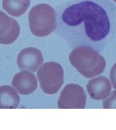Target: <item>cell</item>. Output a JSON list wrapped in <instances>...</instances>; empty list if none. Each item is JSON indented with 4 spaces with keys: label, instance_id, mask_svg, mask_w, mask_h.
I'll return each mask as SVG.
<instances>
[{
    "label": "cell",
    "instance_id": "1",
    "mask_svg": "<svg viewBox=\"0 0 116 130\" xmlns=\"http://www.w3.org/2000/svg\"><path fill=\"white\" fill-rule=\"evenodd\" d=\"M56 28L71 40L102 45L116 23V7L110 0H69L55 7Z\"/></svg>",
    "mask_w": 116,
    "mask_h": 130
},
{
    "label": "cell",
    "instance_id": "2",
    "mask_svg": "<svg viewBox=\"0 0 116 130\" xmlns=\"http://www.w3.org/2000/svg\"><path fill=\"white\" fill-rule=\"evenodd\" d=\"M70 62L79 73L87 78L101 74L106 67L105 58L93 48L80 46L71 52Z\"/></svg>",
    "mask_w": 116,
    "mask_h": 130
},
{
    "label": "cell",
    "instance_id": "3",
    "mask_svg": "<svg viewBox=\"0 0 116 130\" xmlns=\"http://www.w3.org/2000/svg\"><path fill=\"white\" fill-rule=\"evenodd\" d=\"M28 19L30 30L37 37L48 36L56 29L55 10L50 5L40 4L34 6L29 13Z\"/></svg>",
    "mask_w": 116,
    "mask_h": 130
},
{
    "label": "cell",
    "instance_id": "4",
    "mask_svg": "<svg viewBox=\"0 0 116 130\" xmlns=\"http://www.w3.org/2000/svg\"><path fill=\"white\" fill-rule=\"evenodd\" d=\"M40 87L48 94L57 93L64 83V71L62 66L55 62L44 63L37 72Z\"/></svg>",
    "mask_w": 116,
    "mask_h": 130
},
{
    "label": "cell",
    "instance_id": "5",
    "mask_svg": "<svg viewBox=\"0 0 116 130\" xmlns=\"http://www.w3.org/2000/svg\"><path fill=\"white\" fill-rule=\"evenodd\" d=\"M86 100V93L81 86L68 84L60 93L58 106L60 109H84Z\"/></svg>",
    "mask_w": 116,
    "mask_h": 130
},
{
    "label": "cell",
    "instance_id": "6",
    "mask_svg": "<svg viewBox=\"0 0 116 130\" xmlns=\"http://www.w3.org/2000/svg\"><path fill=\"white\" fill-rule=\"evenodd\" d=\"M44 62L41 52L34 47H28L22 50L17 58V64L20 70H27L34 73Z\"/></svg>",
    "mask_w": 116,
    "mask_h": 130
},
{
    "label": "cell",
    "instance_id": "7",
    "mask_svg": "<svg viewBox=\"0 0 116 130\" xmlns=\"http://www.w3.org/2000/svg\"><path fill=\"white\" fill-rule=\"evenodd\" d=\"M20 28L14 18L0 11V43L10 44L19 37Z\"/></svg>",
    "mask_w": 116,
    "mask_h": 130
},
{
    "label": "cell",
    "instance_id": "8",
    "mask_svg": "<svg viewBox=\"0 0 116 130\" xmlns=\"http://www.w3.org/2000/svg\"><path fill=\"white\" fill-rule=\"evenodd\" d=\"M37 79L35 76L27 70H21L14 76L12 85L18 93L28 95L35 91L37 87Z\"/></svg>",
    "mask_w": 116,
    "mask_h": 130
},
{
    "label": "cell",
    "instance_id": "9",
    "mask_svg": "<svg viewBox=\"0 0 116 130\" xmlns=\"http://www.w3.org/2000/svg\"><path fill=\"white\" fill-rule=\"evenodd\" d=\"M87 89L89 95L93 99L104 100L111 93L112 85L107 77L99 76L89 80Z\"/></svg>",
    "mask_w": 116,
    "mask_h": 130
},
{
    "label": "cell",
    "instance_id": "10",
    "mask_svg": "<svg viewBox=\"0 0 116 130\" xmlns=\"http://www.w3.org/2000/svg\"><path fill=\"white\" fill-rule=\"evenodd\" d=\"M20 98L17 91L9 85L0 87V109H14L17 108Z\"/></svg>",
    "mask_w": 116,
    "mask_h": 130
},
{
    "label": "cell",
    "instance_id": "11",
    "mask_svg": "<svg viewBox=\"0 0 116 130\" xmlns=\"http://www.w3.org/2000/svg\"><path fill=\"white\" fill-rule=\"evenodd\" d=\"M30 3V0H3L2 5L10 15L19 17L26 12Z\"/></svg>",
    "mask_w": 116,
    "mask_h": 130
},
{
    "label": "cell",
    "instance_id": "12",
    "mask_svg": "<svg viewBox=\"0 0 116 130\" xmlns=\"http://www.w3.org/2000/svg\"><path fill=\"white\" fill-rule=\"evenodd\" d=\"M102 104L104 108H116V91L111 92L108 96L103 100Z\"/></svg>",
    "mask_w": 116,
    "mask_h": 130
},
{
    "label": "cell",
    "instance_id": "13",
    "mask_svg": "<svg viewBox=\"0 0 116 130\" xmlns=\"http://www.w3.org/2000/svg\"><path fill=\"white\" fill-rule=\"evenodd\" d=\"M110 79L112 87L116 90V63L113 65L110 70Z\"/></svg>",
    "mask_w": 116,
    "mask_h": 130
},
{
    "label": "cell",
    "instance_id": "14",
    "mask_svg": "<svg viewBox=\"0 0 116 130\" xmlns=\"http://www.w3.org/2000/svg\"><path fill=\"white\" fill-rule=\"evenodd\" d=\"M113 1H114L115 2H116V0H113Z\"/></svg>",
    "mask_w": 116,
    "mask_h": 130
}]
</instances>
